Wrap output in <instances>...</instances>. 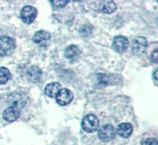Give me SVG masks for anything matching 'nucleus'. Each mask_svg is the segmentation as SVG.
Instances as JSON below:
<instances>
[{
	"label": "nucleus",
	"instance_id": "nucleus-1",
	"mask_svg": "<svg viewBox=\"0 0 158 145\" xmlns=\"http://www.w3.org/2000/svg\"><path fill=\"white\" fill-rule=\"evenodd\" d=\"M81 126L83 130L86 133H94L99 129V120L96 115L90 114L85 116L81 122Z\"/></svg>",
	"mask_w": 158,
	"mask_h": 145
},
{
	"label": "nucleus",
	"instance_id": "nucleus-2",
	"mask_svg": "<svg viewBox=\"0 0 158 145\" xmlns=\"http://www.w3.org/2000/svg\"><path fill=\"white\" fill-rule=\"evenodd\" d=\"M98 137L102 142H109L114 140L116 135V131L113 126L110 124L104 125L98 129Z\"/></svg>",
	"mask_w": 158,
	"mask_h": 145
},
{
	"label": "nucleus",
	"instance_id": "nucleus-3",
	"mask_svg": "<svg viewBox=\"0 0 158 145\" xmlns=\"http://www.w3.org/2000/svg\"><path fill=\"white\" fill-rule=\"evenodd\" d=\"M15 39L9 36H0V56L12 54L15 49Z\"/></svg>",
	"mask_w": 158,
	"mask_h": 145
},
{
	"label": "nucleus",
	"instance_id": "nucleus-4",
	"mask_svg": "<svg viewBox=\"0 0 158 145\" xmlns=\"http://www.w3.org/2000/svg\"><path fill=\"white\" fill-rule=\"evenodd\" d=\"M37 15V10L31 6H26L21 10V19L25 24H31Z\"/></svg>",
	"mask_w": 158,
	"mask_h": 145
},
{
	"label": "nucleus",
	"instance_id": "nucleus-5",
	"mask_svg": "<svg viewBox=\"0 0 158 145\" xmlns=\"http://www.w3.org/2000/svg\"><path fill=\"white\" fill-rule=\"evenodd\" d=\"M129 46V41L126 36H116L114 37L112 42V47L118 53H123L127 50Z\"/></svg>",
	"mask_w": 158,
	"mask_h": 145
},
{
	"label": "nucleus",
	"instance_id": "nucleus-6",
	"mask_svg": "<svg viewBox=\"0 0 158 145\" xmlns=\"http://www.w3.org/2000/svg\"><path fill=\"white\" fill-rule=\"evenodd\" d=\"M146 46H147V41L146 38L142 36H138L134 39L131 44V50L132 52L135 54H143L144 51L146 50Z\"/></svg>",
	"mask_w": 158,
	"mask_h": 145
},
{
	"label": "nucleus",
	"instance_id": "nucleus-7",
	"mask_svg": "<svg viewBox=\"0 0 158 145\" xmlns=\"http://www.w3.org/2000/svg\"><path fill=\"white\" fill-rule=\"evenodd\" d=\"M56 101L61 106H66L70 103L74 98V95L72 91L67 88H63L59 91V93L56 96Z\"/></svg>",
	"mask_w": 158,
	"mask_h": 145
},
{
	"label": "nucleus",
	"instance_id": "nucleus-8",
	"mask_svg": "<svg viewBox=\"0 0 158 145\" xmlns=\"http://www.w3.org/2000/svg\"><path fill=\"white\" fill-rule=\"evenodd\" d=\"M51 39V34L44 30L37 31L32 36V40L39 45H45Z\"/></svg>",
	"mask_w": 158,
	"mask_h": 145
},
{
	"label": "nucleus",
	"instance_id": "nucleus-9",
	"mask_svg": "<svg viewBox=\"0 0 158 145\" xmlns=\"http://www.w3.org/2000/svg\"><path fill=\"white\" fill-rule=\"evenodd\" d=\"M20 115L21 113H20L18 108L15 107H10L4 111L2 117H3L4 120H6V122H13L19 118Z\"/></svg>",
	"mask_w": 158,
	"mask_h": 145
},
{
	"label": "nucleus",
	"instance_id": "nucleus-10",
	"mask_svg": "<svg viewBox=\"0 0 158 145\" xmlns=\"http://www.w3.org/2000/svg\"><path fill=\"white\" fill-rule=\"evenodd\" d=\"M115 131H116L117 134L120 137L126 139L131 135L133 132V127L131 126V124L128 123V122H123V123L118 125Z\"/></svg>",
	"mask_w": 158,
	"mask_h": 145
},
{
	"label": "nucleus",
	"instance_id": "nucleus-11",
	"mask_svg": "<svg viewBox=\"0 0 158 145\" xmlns=\"http://www.w3.org/2000/svg\"><path fill=\"white\" fill-rule=\"evenodd\" d=\"M60 90H61V85L59 83L52 82L45 87L44 93L50 98H55Z\"/></svg>",
	"mask_w": 158,
	"mask_h": 145
},
{
	"label": "nucleus",
	"instance_id": "nucleus-12",
	"mask_svg": "<svg viewBox=\"0 0 158 145\" xmlns=\"http://www.w3.org/2000/svg\"><path fill=\"white\" fill-rule=\"evenodd\" d=\"M27 78L31 82H38L41 77L42 72L38 67L31 66L27 70Z\"/></svg>",
	"mask_w": 158,
	"mask_h": 145
},
{
	"label": "nucleus",
	"instance_id": "nucleus-13",
	"mask_svg": "<svg viewBox=\"0 0 158 145\" xmlns=\"http://www.w3.org/2000/svg\"><path fill=\"white\" fill-rule=\"evenodd\" d=\"M80 54L79 48L75 45H70L66 48L64 51L65 57L69 60H74Z\"/></svg>",
	"mask_w": 158,
	"mask_h": 145
},
{
	"label": "nucleus",
	"instance_id": "nucleus-14",
	"mask_svg": "<svg viewBox=\"0 0 158 145\" xmlns=\"http://www.w3.org/2000/svg\"><path fill=\"white\" fill-rule=\"evenodd\" d=\"M10 99H12V102L10 103L12 107H15L17 108L22 107L24 105L25 102H24L23 98L22 97V95L18 93H15L11 95V97H9Z\"/></svg>",
	"mask_w": 158,
	"mask_h": 145
},
{
	"label": "nucleus",
	"instance_id": "nucleus-15",
	"mask_svg": "<svg viewBox=\"0 0 158 145\" xmlns=\"http://www.w3.org/2000/svg\"><path fill=\"white\" fill-rule=\"evenodd\" d=\"M11 77L10 72L6 67H0V84H6Z\"/></svg>",
	"mask_w": 158,
	"mask_h": 145
},
{
	"label": "nucleus",
	"instance_id": "nucleus-16",
	"mask_svg": "<svg viewBox=\"0 0 158 145\" xmlns=\"http://www.w3.org/2000/svg\"><path fill=\"white\" fill-rule=\"evenodd\" d=\"M116 10V5L112 1H108L102 3L101 6V10L106 14H111Z\"/></svg>",
	"mask_w": 158,
	"mask_h": 145
},
{
	"label": "nucleus",
	"instance_id": "nucleus-17",
	"mask_svg": "<svg viewBox=\"0 0 158 145\" xmlns=\"http://www.w3.org/2000/svg\"><path fill=\"white\" fill-rule=\"evenodd\" d=\"M141 145H157V140L155 138H147L142 142Z\"/></svg>",
	"mask_w": 158,
	"mask_h": 145
},
{
	"label": "nucleus",
	"instance_id": "nucleus-18",
	"mask_svg": "<svg viewBox=\"0 0 158 145\" xmlns=\"http://www.w3.org/2000/svg\"><path fill=\"white\" fill-rule=\"evenodd\" d=\"M51 2H52L54 7L62 8L63 7L67 2H69V1H52Z\"/></svg>",
	"mask_w": 158,
	"mask_h": 145
},
{
	"label": "nucleus",
	"instance_id": "nucleus-19",
	"mask_svg": "<svg viewBox=\"0 0 158 145\" xmlns=\"http://www.w3.org/2000/svg\"><path fill=\"white\" fill-rule=\"evenodd\" d=\"M151 60L154 63L157 62V50L156 49H155L153 52H152V54H151Z\"/></svg>",
	"mask_w": 158,
	"mask_h": 145
},
{
	"label": "nucleus",
	"instance_id": "nucleus-20",
	"mask_svg": "<svg viewBox=\"0 0 158 145\" xmlns=\"http://www.w3.org/2000/svg\"><path fill=\"white\" fill-rule=\"evenodd\" d=\"M153 75H154V79L156 81V70H155L154 71V74H153Z\"/></svg>",
	"mask_w": 158,
	"mask_h": 145
}]
</instances>
